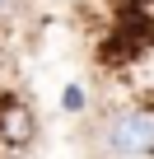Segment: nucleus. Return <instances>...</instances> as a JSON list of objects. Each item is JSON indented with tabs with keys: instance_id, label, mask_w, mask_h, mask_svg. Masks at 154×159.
Masks as SVG:
<instances>
[{
	"instance_id": "nucleus-1",
	"label": "nucleus",
	"mask_w": 154,
	"mask_h": 159,
	"mask_svg": "<svg viewBox=\"0 0 154 159\" xmlns=\"http://www.w3.org/2000/svg\"><path fill=\"white\" fill-rule=\"evenodd\" d=\"M103 145L117 159H154V103L117 112L103 131Z\"/></svg>"
},
{
	"instance_id": "nucleus-2",
	"label": "nucleus",
	"mask_w": 154,
	"mask_h": 159,
	"mask_svg": "<svg viewBox=\"0 0 154 159\" xmlns=\"http://www.w3.org/2000/svg\"><path fill=\"white\" fill-rule=\"evenodd\" d=\"M37 140V112L24 98H0V145L5 150H28Z\"/></svg>"
},
{
	"instance_id": "nucleus-3",
	"label": "nucleus",
	"mask_w": 154,
	"mask_h": 159,
	"mask_svg": "<svg viewBox=\"0 0 154 159\" xmlns=\"http://www.w3.org/2000/svg\"><path fill=\"white\" fill-rule=\"evenodd\" d=\"M84 103H89V98H84L80 84H65V94H61V108H65V112H84Z\"/></svg>"
},
{
	"instance_id": "nucleus-4",
	"label": "nucleus",
	"mask_w": 154,
	"mask_h": 159,
	"mask_svg": "<svg viewBox=\"0 0 154 159\" xmlns=\"http://www.w3.org/2000/svg\"><path fill=\"white\" fill-rule=\"evenodd\" d=\"M10 10H14V0H0V14H10Z\"/></svg>"
}]
</instances>
